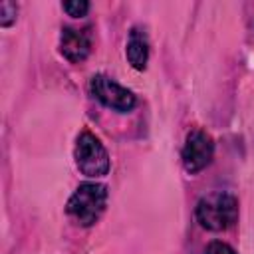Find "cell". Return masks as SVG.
<instances>
[{
  "mask_svg": "<svg viewBox=\"0 0 254 254\" xmlns=\"http://www.w3.org/2000/svg\"><path fill=\"white\" fill-rule=\"evenodd\" d=\"M60 52L71 64L83 62L91 52V32H89V28H83V30L64 28L62 36H60Z\"/></svg>",
  "mask_w": 254,
  "mask_h": 254,
  "instance_id": "6",
  "label": "cell"
},
{
  "mask_svg": "<svg viewBox=\"0 0 254 254\" xmlns=\"http://www.w3.org/2000/svg\"><path fill=\"white\" fill-rule=\"evenodd\" d=\"M62 8H64L69 16H73V18H81V16L87 14V10H89V2H85V0H69V2H64Z\"/></svg>",
  "mask_w": 254,
  "mask_h": 254,
  "instance_id": "8",
  "label": "cell"
},
{
  "mask_svg": "<svg viewBox=\"0 0 254 254\" xmlns=\"http://www.w3.org/2000/svg\"><path fill=\"white\" fill-rule=\"evenodd\" d=\"M206 254H236L234 248H230L226 242H210L206 248Z\"/></svg>",
  "mask_w": 254,
  "mask_h": 254,
  "instance_id": "10",
  "label": "cell"
},
{
  "mask_svg": "<svg viewBox=\"0 0 254 254\" xmlns=\"http://www.w3.org/2000/svg\"><path fill=\"white\" fill-rule=\"evenodd\" d=\"M238 216V200L230 192H210L196 204V218L206 230H226Z\"/></svg>",
  "mask_w": 254,
  "mask_h": 254,
  "instance_id": "2",
  "label": "cell"
},
{
  "mask_svg": "<svg viewBox=\"0 0 254 254\" xmlns=\"http://www.w3.org/2000/svg\"><path fill=\"white\" fill-rule=\"evenodd\" d=\"M16 12H18V8L14 2H8V0L0 2V26H4V28L12 26V22L16 20Z\"/></svg>",
  "mask_w": 254,
  "mask_h": 254,
  "instance_id": "9",
  "label": "cell"
},
{
  "mask_svg": "<svg viewBox=\"0 0 254 254\" xmlns=\"http://www.w3.org/2000/svg\"><path fill=\"white\" fill-rule=\"evenodd\" d=\"M127 60L129 64L143 71L147 67V62H149V40H147V34L145 30L141 28H133L129 32V40H127Z\"/></svg>",
  "mask_w": 254,
  "mask_h": 254,
  "instance_id": "7",
  "label": "cell"
},
{
  "mask_svg": "<svg viewBox=\"0 0 254 254\" xmlns=\"http://www.w3.org/2000/svg\"><path fill=\"white\" fill-rule=\"evenodd\" d=\"M89 89L97 101H101L105 107H111L121 113L131 111L137 103L135 95L127 87L119 85L117 81H113L107 75H93L89 81Z\"/></svg>",
  "mask_w": 254,
  "mask_h": 254,
  "instance_id": "4",
  "label": "cell"
},
{
  "mask_svg": "<svg viewBox=\"0 0 254 254\" xmlns=\"http://www.w3.org/2000/svg\"><path fill=\"white\" fill-rule=\"evenodd\" d=\"M107 202V187L101 183H81L67 200V214L81 226H91L99 220Z\"/></svg>",
  "mask_w": 254,
  "mask_h": 254,
  "instance_id": "1",
  "label": "cell"
},
{
  "mask_svg": "<svg viewBox=\"0 0 254 254\" xmlns=\"http://www.w3.org/2000/svg\"><path fill=\"white\" fill-rule=\"evenodd\" d=\"M212 153H214L212 137L206 131L194 129L189 133L187 143L183 147V165L189 173H198L212 161Z\"/></svg>",
  "mask_w": 254,
  "mask_h": 254,
  "instance_id": "5",
  "label": "cell"
},
{
  "mask_svg": "<svg viewBox=\"0 0 254 254\" xmlns=\"http://www.w3.org/2000/svg\"><path fill=\"white\" fill-rule=\"evenodd\" d=\"M73 157H75L77 169L85 177L99 179V177H105L109 171V155H107L103 143L89 131H83L77 137Z\"/></svg>",
  "mask_w": 254,
  "mask_h": 254,
  "instance_id": "3",
  "label": "cell"
}]
</instances>
